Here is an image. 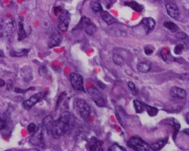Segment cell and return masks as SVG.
<instances>
[{
    "label": "cell",
    "instance_id": "10",
    "mask_svg": "<svg viewBox=\"0 0 189 151\" xmlns=\"http://www.w3.org/2000/svg\"><path fill=\"white\" fill-rule=\"evenodd\" d=\"M103 143L102 141L97 139L95 137H92L89 139L86 145V148L87 150L90 151H102V145Z\"/></svg>",
    "mask_w": 189,
    "mask_h": 151
},
{
    "label": "cell",
    "instance_id": "23",
    "mask_svg": "<svg viewBox=\"0 0 189 151\" xmlns=\"http://www.w3.org/2000/svg\"><path fill=\"white\" fill-rule=\"evenodd\" d=\"M163 26L172 33H176L179 30V27L176 24L172 22H165L163 23Z\"/></svg>",
    "mask_w": 189,
    "mask_h": 151
},
{
    "label": "cell",
    "instance_id": "21",
    "mask_svg": "<svg viewBox=\"0 0 189 151\" xmlns=\"http://www.w3.org/2000/svg\"><path fill=\"white\" fill-rule=\"evenodd\" d=\"M133 105H134V108L136 112L138 114H140L146 110L145 109V106H144V103H142L139 101L137 100H135L133 101Z\"/></svg>",
    "mask_w": 189,
    "mask_h": 151
},
{
    "label": "cell",
    "instance_id": "42",
    "mask_svg": "<svg viewBox=\"0 0 189 151\" xmlns=\"http://www.w3.org/2000/svg\"><path fill=\"white\" fill-rule=\"evenodd\" d=\"M0 82H1V83H0V86L2 87L3 86H5V82L3 79H0Z\"/></svg>",
    "mask_w": 189,
    "mask_h": 151
},
{
    "label": "cell",
    "instance_id": "34",
    "mask_svg": "<svg viewBox=\"0 0 189 151\" xmlns=\"http://www.w3.org/2000/svg\"><path fill=\"white\" fill-rule=\"evenodd\" d=\"M184 50V46L183 44H178L177 45L175 48H174V53L176 55H180L182 51Z\"/></svg>",
    "mask_w": 189,
    "mask_h": 151
},
{
    "label": "cell",
    "instance_id": "14",
    "mask_svg": "<svg viewBox=\"0 0 189 151\" xmlns=\"http://www.w3.org/2000/svg\"><path fill=\"white\" fill-rule=\"evenodd\" d=\"M140 25H142L146 33L153 30L156 26V21L152 18H144L140 22Z\"/></svg>",
    "mask_w": 189,
    "mask_h": 151
},
{
    "label": "cell",
    "instance_id": "27",
    "mask_svg": "<svg viewBox=\"0 0 189 151\" xmlns=\"http://www.w3.org/2000/svg\"><path fill=\"white\" fill-rule=\"evenodd\" d=\"M91 7H92V10H93V12H101V11H103L102 6H101V4L98 2H94L93 4H92Z\"/></svg>",
    "mask_w": 189,
    "mask_h": 151
},
{
    "label": "cell",
    "instance_id": "35",
    "mask_svg": "<svg viewBox=\"0 0 189 151\" xmlns=\"http://www.w3.org/2000/svg\"><path fill=\"white\" fill-rule=\"evenodd\" d=\"M180 125H179L178 123L173 122V129H174V133H173V139H175L176 138V136L179 132V130L180 129Z\"/></svg>",
    "mask_w": 189,
    "mask_h": 151
},
{
    "label": "cell",
    "instance_id": "8",
    "mask_svg": "<svg viewBox=\"0 0 189 151\" xmlns=\"http://www.w3.org/2000/svg\"><path fill=\"white\" fill-rule=\"evenodd\" d=\"M79 26L81 28L84 29L86 33L89 35H94L97 31L96 26L87 17L83 16L81 18V22L79 23Z\"/></svg>",
    "mask_w": 189,
    "mask_h": 151
},
{
    "label": "cell",
    "instance_id": "15",
    "mask_svg": "<svg viewBox=\"0 0 189 151\" xmlns=\"http://www.w3.org/2000/svg\"><path fill=\"white\" fill-rule=\"evenodd\" d=\"M170 95L173 97H176V98L185 99L187 97V92L181 88L174 86L170 90Z\"/></svg>",
    "mask_w": 189,
    "mask_h": 151
},
{
    "label": "cell",
    "instance_id": "19",
    "mask_svg": "<svg viewBox=\"0 0 189 151\" xmlns=\"http://www.w3.org/2000/svg\"><path fill=\"white\" fill-rule=\"evenodd\" d=\"M125 5L128 6L131 8L135 11L140 12L142 11L143 10V6L137 3L136 2H125Z\"/></svg>",
    "mask_w": 189,
    "mask_h": 151
},
{
    "label": "cell",
    "instance_id": "41",
    "mask_svg": "<svg viewBox=\"0 0 189 151\" xmlns=\"http://www.w3.org/2000/svg\"><path fill=\"white\" fill-rule=\"evenodd\" d=\"M183 132L185 133L186 134H187L189 136V129H186L183 130Z\"/></svg>",
    "mask_w": 189,
    "mask_h": 151
},
{
    "label": "cell",
    "instance_id": "4",
    "mask_svg": "<svg viewBox=\"0 0 189 151\" xmlns=\"http://www.w3.org/2000/svg\"><path fill=\"white\" fill-rule=\"evenodd\" d=\"M44 125L39 124L37 126V130L36 132L33 136H31L30 139V142L31 145L37 147H43L44 145Z\"/></svg>",
    "mask_w": 189,
    "mask_h": 151
},
{
    "label": "cell",
    "instance_id": "13",
    "mask_svg": "<svg viewBox=\"0 0 189 151\" xmlns=\"http://www.w3.org/2000/svg\"><path fill=\"white\" fill-rule=\"evenodd\" d=\"M166 9L168 15L172 18L176 19L179 16L180 11L176 3L173 2L168 3L166 5Z\"/></svg>",
    "mask_w": 189,
    "mask_h": 151
},
{
    "label": "cell",
    "instance_id": "17",
    "mask_svg": "<svg viewBox=\"0 0 189 151\" xmlns=\"http://www.w3.org/2000/svg\"><path fill=\"white\" fill-rule=\"evenodd\" d=\"M152 64L149 61H144L139 63L137 65V70L138 71L146 74L151 70Z\"/></svg>",
    "mask_w": 189,
    "mask_h": 151
},
{
    "label": "cell",
    "instance_id": "33",
    "mask_svg": "<svg viewBox=\"0 0 189 151\" xmlns=\"http://www.w3.org/2000/svg\"><path fill=\"white\" fill-rule=\"evenodd\" d=\"M35 90V88H34V87H31L30 88H27L26 90H22L20 88H16L14 89V91L18 94H23V93H26V92H27L28 91H33Z\"/></svg>",
    "mask_w": 189,
    "mask_h": 151
},
{
    "label": "cell",
    "instance_id": "12",
    "mask_svg": "<svg viewBox=\"0 0 189 151\" xmlns=\"http://www.w3.org/2000/svg\"><path fill=\"white\" fill-rule=\"evenodd\" d=\"M55 121L53 119V116L51 115H48L46 116L43 119L42 123L46 128V132L48 135H51L53 128H54Z\"/></svg>",
    "mask_w": 189,
    "mask_h": 151
},
{
    "label": "cell",
    "instance_id": "43",
    "mask_svg": "<svg viewBox=\"0 0 189 151\" xmlns=\"http://www.w3.org/2000/svg\"><path fill=\"white\" fill-rule=\"evenodd\" d=\"M154 1H159V0H154Z\"/></svg>",
    "mask_w": 189,
    "mask_h": 151
},
{
    "label": "cell",
    "instance_id": "24",
    "mask_svg": "<svg viewBox=\"0 0 189 151\" xmlns=\"http://www.w3.org/2000/svg\"><path fill=\"white\" fill-rule=\"evenodd\" d=\"M144 106H145V109H146V110L147 111V113L150 117H154L158 114L159 110L157 108H156V107H153L151 106L147 105L145 103H144Z\"/></svg>",
    "mask_w": 189,
    "mask_h": 151
},
{
    "label": "cell",
    "instance_id": "39",
    "mask_svg": "<svg viewBox=\"0 0 189 151\" xmlns=\"http://www.w3.org/2000/svg\"><path fill=\"white\" fill-rule=\"evenodd\" d=\"M185 119L187 121V123L189 125V112H188L185 115Z\"/></svg>",
    "mask_w": 189,
    "mask_h": 151
},
{
    "label": "cell",
    "instance_id": "5",
    "mask_svg": "<svg viewBox=\"0 0 189 151\" xmlns=\"http://www.w3.org/2000/svg\"><path fill=\"white\" fill-rule=\"evenodd\" d=\"M88 92L91 99L97 106L99 107H104L106 105V101L103 95L96 87L92 86L89 88H88Z\"/></svg>",
    "mask_w": 189,
    "mask_h": 151
},
{
    "label": "cell",
    "instance_id": "38",
    "mask_svg": "<svg viewBox=\"0 0 189 151\" xmlns=\"http://www.w3.org/2000/svg\"><path fill=\"white\" fill-rule=\"evenodd\" d=\"M144 52H145V53H146L147 55H152V53H153V50H151V49H149V48L146 47V48L144 49Z\"/></svg>",
    "mask_w": 189,
    "mask_h": 151
},
{
    "label": "cell",
    "instance_id": "29",
    "mask_svg": "<svg viewBox=\"0 0 189 151\" xmlns=\"http://www.w3.org/2000/svg\"><path fill=\"white\" fill-rule=\"evenodd\" d=\"M37 130V126L34 123H30L27 126V132L31 136L36 132Z\"/></svg>",
    "mask_w": 189,
    "mask_h": 151
},
{
    "label": "cell",
    "instance_id": "40",
    "mask_svg": "<svg viewBox=\"0 0 189 151\" xmlns=\"http://www.w3.org/2000/svg\"><path fill=\"white\" fill-rule=\"evenodd\" d=\"M98 83L100 84L99 86H100L101 88H104L105 87V85L103 83H102V82H101L100 81H98Z\"/></svg>",
    "mask_w": 189,
    "mask_h": 151
},
{
    "label": "cell",
    "instance_id": "32",
    "mask_svg": "<svg viewBox=\"0 0 189 151\" xmlns=\"http://www.w3.org/2000/svg\"><path fill=\"white\" fill-rule=\"evenodd\" d=\"M0 123H1V127H0L1 130L5 129L8 125V119L5 118V117H3V118L2 117H1V121H0Z\"/></svg>",
    "mask_w": 189,
    "mask_h": 151
},
{
    "label": "cell",
    "instance_id": "25",
    "mask_svg": "<svg viewBox=\"0 0 189 151\" xmlns=\"http://www.w3.org/2000/svg\"><path fill=\"white\" fill-rule=\"evenodd\" d=\"M113 60L114 64L118 66H122L124 64V58H123V57L118 54H114L113 57Z\"/></svg>",
    "mask_w": 189,
    "mask_h": 151
},
{
    "label": "cell",
    "instance_id": "31",
    "mask_svg": "<svg viewBox=\"0 0 189 151\" xmlns=\"http://www.w3.org/2000/svg\"><path fill=\"white\" fill-rule=\"evenodd\" d=\"M66 97V92H62V93H61V94H60V95L59 96V97H58V99H57V103H56V108L57 109L58 108H59V106H60V105H61V102L62 101V100L64 99L65 97Z\"/></svg>",
    "mask_w": 189,
    "mask_h": 151
},
{
    "label": "cell",
    "instance_id": "28",
    "mask_svg": "<svg viewBox=\"0 0 189 151\" xmlns=\"http://www.w3.org/2000/svg\"><path fill=\"white\" fill-rule=\"evenodd\" d=\"M177 38L179 41H181L183 42H188L189 39H188V36L186 35L185 33L183 32H179L176 35Z\"/></svg>",
    "mask_w": 189,
    "mask_h": 151
},
{
    "label": "cell",
    "instance_id": "30",
    "mask_svg": "<svg viewBox=\"0 0 189 151\" xmlns=\"http://www.w3.org/2000/svg\"><path fill=\"white\" fill-rule=\"evenodd\" d=\"M109 151H125L126 150L118 144H114L108 149Z\"/></svg>",
    "mask_w": 189,
    "mask_h": 151
},
{
    "label": "cell",
    "instance_id": "1",
    "mask_svg": "<svg viewBox=\"0 0 189 151\" xmlns=\"http://www.w3.org/2000/svg\"><path fill=\"white\" fill-rule=\"evenodd\" d=\"M76 122L75 117L69 112H63L55 121L51 136L53 138L58 139L63 135L70 133L74 129Z\"/></svg>",
    "mask_w": 189,
    "mask_h": 151
},
{
    "label": "cell",
    "instance_id": "36",
    "mask_svg": "<svg viewBox=\"0 0 189 151\" xmlns=\"http://www.w3.org/2000/svg\"><path fill=\"white\" fill-rule=\"evenodd\" d=\"M161 55L164 60H170V57H172V56L170 55V53L168 51L163 50L161 53Z\"/></svg>",
    "mask_w": 189,
    "mask_h": 151
},
{
    "label": "cell",
    "instance_id": "6",
    "mask_svg": "<svg viewBox=\"0 0 189 151\" xmlns=\"http://www.w3.org/2000/svg\"><path fill=\"white\" fill-rule=\"evenodd\" d=\"M45 95L46 94L44 91L38 92V93L33 95L30 99L24 101L23 103V108L27 110H30L33 106H35L36 104L39 103L41 100H42L44 97H45Z\"/></svg>",
    "mask_w": 189,
    "mask_h": 151
},
{
    "label": "cell",
    "instance_id": "18",
    "mask_svg": "<svg viewBox=\"0 0 189 151\" xmlns=\"http://www.w3.org/2000/svg\"><path fill=\"white\" fill-rule=\"evenodd\" d=\"M27 36L26 32L24 29L23 19L19 20L18 22V41H22L23 39H25Z\"/></svg>",
    "mask_w": 189,
    "mask_h": 151
},
{
    "label": "cell",
    "instance_id": "20",
    "mask_svg": "<svg viewBox=\"0 0 189 151\" xmlns=\"http://www.w3.org/2000/svg\"><path fill=\"white\" fill-rule=\"evenodd\" d=\"M30 51V50H29V49H23V50H22L20 51L12 50L10 52V55L12 57H26L28 55V53Z\"/></svg>",
    "mask_w": 189,
    "mask_h": 151
},
{
    "label": "cell",
    "instance_id": "11",
    "mask_svg": "<svg viewBox=\"0 0 189 151\" xmlns=\"http://www.w3.org/2000/svg\"><path fill=\"white\" fill-rule=\"evenodd\" d=\"M61 41H62V36L61 35V34L59 31L55 30L51 34L49 40H48V47L53 48L59 46Z\"/></svg>",
    "mask_w": 189,
    "mask_h": 151
},
{
    "label": "cell",
    "instance_id": "7",
    "mask_svg": "<svg viewBox=\"0 0 189 151\" xmlns=\"http://www.w3.org/2000/svg\"><path fill=\"white\" fill-rule=\"evenodd\" d=\"M70 80L71 85L75 90L85 91L83 79L80 75L72 73L70 75Z\"/></svg>",
    "mask_w": 189,
    "mask_h": 151
},
{
    "label": "cell",
    "instance_id": "26",
    "mask_svg": "<svg viewBox=\"0 0 189 151\" xmlns=\"http://www.w3.org/2000/svg\"><path fill=\"white\" fill-rule=\"evenodd\" d=\"M13 28V23L11 20H9L7 22H6L5 25L4 27V32L5 33L7 36L9 35V34H11Z\"/></svg>",
    "mask_w": 189,
    "mask_h": 151
},
{
    "label": "cell",
    "instance_id": "22",
    "mask_svg": "<svg viewBox=\"0 0 189 151\" xmlns=\"http://www.w3.org/2000/svg\"><path fill=\"white\" fill-rule=\"evenodd\" d=\"M166 142H167V139H164L159 140V142L152 143L150 145H151V147H152V150H160L161 149H162L164 146L166 145Z\"/></svg>",
    "mask_w": 189,
    "mask_h": 151
},
{
    "label": "cell",
    "instance_id": "9",
    "mask_svg": "<svg viewBox=\"0 0 189 151\" xmlns=\"http://www.w3.org/2000/svg\"><path fill=\"white\" fill-rule=\"evenodd\" d=\"M70 22V14L68 11H62L59 15V22L58 27L62 32L68 30Z\"/></svg>",
    "mask_w": 189,
    "mask_h": 151
},
{
    "label": "cell",
    "instance_id": "3",
    "mask_svg": "<svg viewBox=\"0 0 189 151\" xmlns=\"http://www.w3.org/2000/svg\"><path fill=\"white\" fill-rule=\"evenodd\" d=\"M128 145L131 149L136 151H149L152 150L151 145L136 136H133L129 139Z\"/></svg>",
    "mask_w": 189,
    "mask_h": 151
},
{
    "label": "cell",
    "instance_id": "2",
    "mask_svg": "<svg viewBox=\"0 0 189 151\" xmlns=\"http://www.w3.org/2000/svg\"><path fill=\"white\" fill-rule=\"evenodd\" d=\"M74 107L80 118L85 119L90 114V108L88 103L81 98H76L74 101Z\"/></svg>",
    "mask_w": 189,
    "mask_h": 151
},
{
    "label": "cell",
    "instance_id": "16",
    "mask_svg": "<svg viewBox=\"0 0 189 151\" xmlns=\"http://www.w3.org/2000/svg\"><path fill=\"white\" fill-rule=\"evenodd\" d=\"M101 18L108 26L113 25V24L117 22V20L107 11H103L101 12Z\"/></svg>",
    "mask_w": 189,
    "mask_h": 151
},
{
    "label": "cell",
    "instance_id": "37",
    "mask_svg": "<svg viewBox=\"0 0 189 151\" xmlns=\"http://www.w3.org/2000/svg\"><path fill=\"white\" fill-rule=\"evenodd\" d=\"M128 87L129 88V89L131 90V91L133 92V94L134 95H137V90L136 88V86H135V84L132 82H128Z\"/></svg>",
    "mask_w": 189,
    "mask_h": 151
}]
</instances>
